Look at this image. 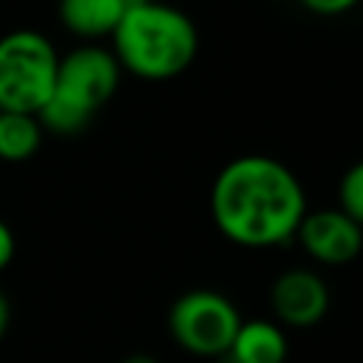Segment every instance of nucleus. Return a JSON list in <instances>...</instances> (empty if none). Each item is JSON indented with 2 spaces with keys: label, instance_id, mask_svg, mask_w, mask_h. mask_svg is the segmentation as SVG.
I'll return each mask as SVG.
<instances>
[{
  "label": "nucleus",
  "instance_id": "nucleus-2",
  "mask_svg": "<svg viewBox=\"0 0 363 363\" xmlns=\"http://www.w3.org/2000/svg\"><path fill=\"white\" fill-rule=\"evenodd\" d=\"M111 40V54L119 68L147 82H164L184 74L199 54V31L193 20L182 9L159 0L136 3Z\"/></svg>",
  "mask_w": 363,
  "mask_h": 363
},
{
  "label": "nucleus",
  "instance_id": "nucleus-3",
  "mask_svg": "<svg viewBox=\"0 0 363 363\" xmlns=\"http://www.w3.org/2000/svg\"><path fill=\"white\" fill-rule=\"evenodd\" d=\"M122 68L111 48L102 45H79L60 57L54 91L45 105L37 111L43 130L57 136L82 133L96 111L116 94Z\"/></svg>",
  "mask_w": 363,
  "mask_h": 363
},
{
  "label": "nucleus",
  "instance_id": "nucleus-11",
  "mask_svg": "<svg viewBox=\"0 0 363 363\" xmlns=\"http://www.w3.org/2000/svg\"><path fill=\"white\" fill-rule=\"evenodd\" d=\"M337 201H340L337 210H343V213L363 230V159L354 162V164L340 176Z\"/></svg>",
  "mask_w": 363,
  "mask_h": 363
},
{
  "label": "nucleus",
  "instance_id": "nucleus-8",
  "mask_svg": "<svg viewBox=\"0 0 363 363\" xmlns=\"http://www.w3.org/2000/svg\"><path fill=\"white\" fill-rule=\"evenodd\" d=\"M136 3L142 0H60L57 14L71 34L82 40H96L111 37Z\"/></svg>",
  "mask_w": 363,
  "mask_h": 363
},
{
  "label": "nucleus",
  "instance_id": "nucleus-7",
  "mask_svg": "<svg viewBox=\"0 0 363 363\" xmlns=\"http://www.w3.org/2000/svg\"><path fill=\"white\" fill-rule=\"evenodd\" d=\"M269 303L281 323L303 329L315 326L326 315L329 289L323 278L312 269H286L275 278L269 289Z\"/></svg>",
  "mask_w": 363,
  "mask_h": 363
},
{
  "label": "nucleus",
  "instance_id": "nucleus-12",
  "mask_svg": "<svg viewBox=\"0 0 363 363\" xmlns=\"http://www.w3.org/2000/svg\"><path fill=\"white\" fill-rule=\"evenodd\" d=\"M312 14H320V17H335V14H343L349 9H354L360 0H301Z\"/></svg>",
  "mask_w": 363,
  "mask_h": 363
},
{
  "label": "nucleus",
  "instance_id": "nucleus-10",
  "mask_svg": "<svg viewBox=\"0 0 363 363\" xmlns=\"http://www.w3.org/2000/svg\"><path fill=\"white\" fill-rule=\"evenodd\" d=\"M43 145V125L31 113H0V159L28 162Z\"/></svg>",
  "mask_w": 363,
  "mask_h": 363
},
{
  "label": "nucleus",
  "instance_id": "nucleus-15",
  "mask_svg": "<svg viewBox=\"0 0 363 363\" xmlns=\"http://www.w3.org/2000/svg\"><path fill=\"white\" fill-rule=\"evenodd\" d=\"M122 363H156L150 354H130V357H125Z\"/></svg>",
  "mask_w": 363,
  "mask_h": 363
},
{
  "label": "nucleus",
  "instance_id": "nucleus-1",
  "mask_svg": "<svg viewBox=\"0 0 363 363\" xmlns=\"http://www.w3.org/2000/svg\"><path fill=\"white\" fill-rule=\"evenodd\" d=\"M210 213L224 238L261 250L289 241L306 216L301 179L264 153L227 162L210 187Z\"/></svg>",
  "mask_w": 363,
  "mask_h": 363
},
{
  "label": "nucleus",
  "instance_id": "nucleus-5",
  "mask_svg": "<svg viewBox=\"0 0 363 363\" xmlns=\"http://www.w3.org/2000/svg\"><path fill=\"white\" fill-rule=\"evenodd\" d=\"M167 326L173 340L184 352L196 357H221L227 354L241 326V315L233 306V301L224 298L221 292L190 289L173 301Z\"/></svg>",
  "mask_w": 363,
  "mask_h": 363
},
{
  "label": "nucleus",
  "instance_id": "nucleus-6",
  "mask_svg": "<svg viewBox=\"0 0 363 363\" xmlns=\"http://www.w3.org/2000/svg\"><path fill=\"white\" fill-rule=\"evenodd\" d=\"M295 235L306 250V255L326 267L349 264L363 250V230L337 207L306 213Z\"/></svg>",
  "mask_w": 363,
  "mask_h": 363
},
{
  "label": "nucleus",
  "instance_id": "nucleus-13",
  "mask_svg": "<svg viewBox=\"0 0 363 363\" xmlns=\"http://www.w3.org/2000/svg\"><path fill=\"white\" fill-rule=\"evenodd\" d=\"M14 250H17V241H14V233L11 227L0 218V269H6L14 258Z\"/></svg>",
  "mask_w": 363,
  "mask_h": 363
},
{
  "label": "nucleus",
  "instance_id": "nucleus-9",
  "mask_svg": "<svg viewBox=\"0 0 363 363\" xmlns=\"http://www.w3.org/2000/svg\"><path fill=\"white\" fill-rule=\"evenodd\" d=\"M230 363H284L286 337L269 320H241L227 354Z\"/></svg>",
  "mask_w": 363,
  "mask_h": 363
},
{
  "label": "nucleus",
  "instance_id": "nucleus-4",
  "mask_svg": "<svg viewBox=\"0 0 363 363\" xmlns=\"http://www.w3.org/2000/svg\"><path fill=\"white\" fill-rule=\"evenodd\" d=\"M60 54L51 40L31 28L0 37V113H31L54 91Z\"/></svg>",
  "mask_w": 363,
  "mask_h": 363
},
{
  "label": "nucleus",
  "instance_id": "nucleus-14",
  "mask_svg": "<svg viewBox=\"0 0 363 363\" xmlns=\"http://www.w3.org/2000/svg\"><path fill=\"white\" fill-rule=\"evenodd\" d=\"M9 323H11V303H9V298L0 292V340H3V335L9 332Z\"/></svg>",
  "mask_w": 363,
  "mask_h": 363
}]
</instances>
